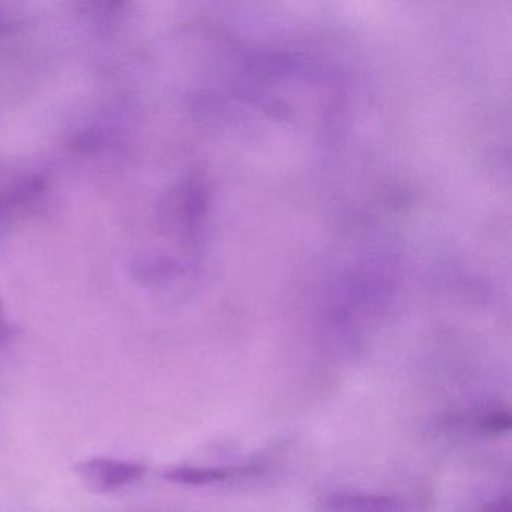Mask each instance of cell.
I'll return each instance as SVG.
<instances>
[{"mask_svg": "<svg viewBox=\"0 0 512 512\" xmlns=\"http://www.w3.org/2000/svg\"><path fill=\"white\" fill-rule=\"evenodd\" d=\"M76 472L89 490L107 493L136 482L145 475L146 467L133 461L91 458L80 463Z\"/></svg>", "mask_w": 512, "mask_h": 512, "instance_id": "6da1fadb", "label": "cell"}, {"mask_svg": "<svg viewBox=\"0 0 512 512\" xmlns=\"http://www.w3.org/2000/svg\"><path fill=\"white\" fill-rule=\"evenodd\" d=\"M260 467L253 466H218V467H193L179 466L167 470L164 473L169 481L184 485H208L217 482H226L230 479L245 478L256 475Z\"/></svg>", "mask_w": 512, "mask_h": 512, "instance_id": "7a4b0ae2", "label": "cell"}, {"mask_svg": "<svg viewBox=\"0 0 512 512\" xmlns=\"http://www.w3.org/2000/svg\"><path fill=\"white\" fill-rule=\"evenodd\" d=\"M323 512H398V503L385 496L337 493L322 500Z\"/></svg>", "mask_w": 512, "mask_h": 512, "instance_id": "3957f363", "label": "cell"}, {"mask_svg": "<svg viewBox=\"0 0 512 512\" xmlns=\"http://www.w3.org/2000/svg\"><path fill=\"white\" fill-rule=\"evenodd\" d=\"M511 424V415H509V412H503V410H493V412L485 413L481 419V428L493 434L508 431Z\"/></svg>", "mask_w": 512, "mask_h": 512, "instance_id": "277c9868", "label": "cell"}, {"mask_svg": "<svg viewBox=\"0 0 512 512\" xmlns=\"http://www.w3.org/2000/svg\"><path fill=\"white\" fill-rule=\"evenodd\" d=\"M487 512H511V502L509 497H500L487 506Z\"/></svg>", "mask_w": 512, "mask_h": 512, "instance_id": "5b68a950", "label": "cell"}]
</instances>
